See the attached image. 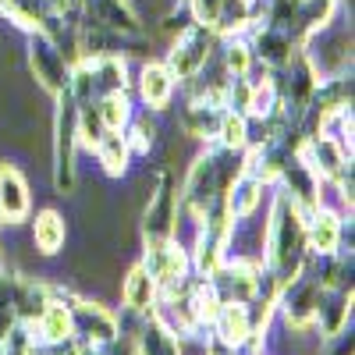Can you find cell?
I'll return each mask as SVG.
<instances>
[{"mask_svg":"<svg viewBox=\"0 0 355 355\" xmlns=\"http://www.w3.org/2000/svg\"><path fill=\"white\" fill-rule=\"evenodd\" d=\"M266 249H270V263L277 266V281H288V274H295L302 266V252H306V220L299 217V206L277 199L274 220L266 227Z\"/></svg>","mask_w":355,"mask_h":355,"instance_id":"1","label":"cell"},{"mask_svg":"<svg viewBox=\"0 0 355 355\" xmlns=\"http://www.w3.org/2000/svg\"><path fill=\"white\" fill-rule=\"evenodd\" d=\"M142 266L150 270V277L157 281V288H164L167 295H174V288H182L189 277V252L178 242H150Z\"/></svg>","mask_w":355,"mask_h":355,"instance_id":"2","label":"cell"},{"mask_svg":"<svg viewBox=\"0 0 355 355\" xmlns=\"http://www.w3.org/2000/svg\"><path fill=\"white\" fill-rule=\"evenodd\" d=\"M206 57H210V33H206L202 25H189L182 33V40H178L174 50H171V75H178V78L199 75Z\"/></svg>","mask_w":355,"mask_h":355,"instance_id":"3","label":"cell"},{"mask_svg":"<svg viewBox=\"0 0 355 355\" xmlns=\"http://www.w3.org/2000/svg\"><path fill=\"white\" fill-rule=\"evenodd\" d=\"M71 299V295H68ZM71 320H75V331L93 341V345H110L117 338V320L100 306V302H85V299H71Z\"/></svg>","mask_w":355,"mask_h":355,"instance_id":"4","label":"cell"},{"mask_svg":"<svg viewBox=\"0 0 355 355\" xmlns=\"http://www.w3.org/2000/svg\"><path fill=\"white\" fill-rule=\"evenodd\" d=\"M142 227H146V239L150 242H167L174 234V189H171V178H160V189L150 192Z\"/></svg>","mask_w":355,"mask_h":355,"instance_id":"5","label":"cell"},{"mask_svg":"<svg viewBox=\"0 0 355 355\" xmlns=\"http://www.w3.org/2000/svg\"><path fill=\"white\" fill-rule=\"evenodd\" d=\"M33 68H36V78L50 89V93H68L71 71L64 64V53L57 50L50 40H36L33 43Z\"/></svg>","mask_w":355,"mask_h":355,"instance_id":"6","label":"cell"},{"mask_svg":"<svg viewBox=\"0 0 355 355\" xmlns=\"http://www.w3.org/2000/svg\"><path fill=\"white\" fill-rule=\"evenodd\" d=\"M214 327H217V338L227 345V348H239L252 338V316L245 309V302H224L220 313L214 316Z\"/></svg>","mask_w":355,"mask_h":355,"instance_id":"7","label":"cell"},{"mask_svg":"<svg viewBox=\"0 0 355 355\" xmlns=\"http://www.w3.org/2000/svg\"><path fill=\"white\" fill-rule=\"evenodd\" d=\"M341 239V217L331 210H313L306 220V249H313L316 256H334Z\"/></svg>","mask_w":355,"mask_h":355,"instance_id":"8","label":"cell"},{"mask_svg":"<svg viewBox=\"0 0 355 355\" xmlns=\"http://www.w3.org/2000/svg\"><path fill=\"white\" fill-rule=\"evenodd\" d=\"M0 217L11 224L28 217V189L15 167H0Z\"/></svg>","mask_w":355,"mask_h":355,"instance_id":"9","label":"cell"},{"mask_svg":"<svg viewBox=\"0 0 355 355\" xmlns=\"http://www.w3.org/2000/svg\"><path fill=\"white\" fill-rule=\"evenodd\" d=\"M153 299H157V281L150 277V270H146L142 263L132 266L125 284H121V302L132 313H150L153 309Z\"/></svg>","mask_w":355,"mask_h":355,"instance_id":"10","label":"cell"},{"mask_svg":"<svg viewBox=\"0 0 355 355\" xmlns=\"http://www.w3.org/2000/svg\"><path fill=\"white\" fill-rule=\"evenodd\" d=\"M302 160L316 174H327V178H341V171H345V150L334 139H327V135H316L302 150Z\"/></svg>","mask_w":355,"mask_h":355,"instance_id":"11","label":"cell"},{"mask_svg":"<svg viewBox=\"0 0 355 355\" xmlns=\"http://www.w3.org/2000/svg\"><path fill=\"white\" fill-rule=\"evenodd\" d=\"M28 327H36V341H64L75 334V320H71V306L64 302H46V309L36 316V323H28Z\"/></svg>","mask_w":355,"mask_h":355,"instance_id":"12","label":"cell"},{"mask_svg":"<svg viewBox=\"0 0 355 355\" xmlns=\"http://www.w3.org/2000/svg\"><path fill=\"white\" fill-rule=\"evenodd\" d=\"M348 313H352V291H345V288L327 291V295L320 291V302H316V313L313 316L320 320L323 334H341Z\"/></svg>","mask_w":355,"mask_h":355,"instance_id":"13","label":"cell"},{"mask_svg":"<svg viewBox=\"0 0 355 355\" xmlns=\"http://www.w3.org/2000/svg\"><path fill=\"white\" fill-rule=\"evenodd\" d=\"M320 281H313V277H302V281H295L291 288H288V295H284V313H288V320L291 323H306V320H313V313H316V302H320Z\"/></svg>","mask_w":355,"mask_h":355,"instance_id":"14","label":"cell"},{"mask_svg":"<svg viewBox=\"0 0 355 355\" xmlns=\"http://www.w3.org/2000/svg\"><path fill=\"white\" fill-rule=\"evenodd\" d=\"M64 239H68V227H64V217L57 210H43L33 224V245L43 252V256H57L64 249Z\"/></svg>","mask_w":355,"mask_h":355,"instance_id":"15","label":"cell"},{"mask_svg":"<svg viewBox=\"0 0 355 355\" xmlns=\"http://www.w3.org/2000/svg\"><path fill=\"white\" fill-rule=\"evenodd\" d=\"M214 288H227V302H249L259 295V270L252 263H234L231 270H224V281Z\"/></svg>","mask_w":355,"mask_h":355,"instance_id":"16","label":"cell"},{"mask_svg":"<svg viewBox=\"0 0 355 355\" xmlns=\"http://www.w3.org/2000/svg\"><path fill=\"white\" fill-rule=\"evenodd\" d=\"M171 93H174V75H171V68H164V64H146V68H142V96H146V103L160 110V107H167Z\"/></svg>","mask_w":355,"mask_h":355,"instance_id":"17","label":"cell"},{"mask_svg":"<svg viewBox=\"0 0 355 355\" xmlns=\"http://www.w3.org/2000/svg\"><path fill=\"white\" fill-rule=\"evenodd\" d=\"M89 8H93V25L100 28H114V33H135V18L132 11L121 4V0H89Z\"/></svg>","mask_w":355,"mask_h":355,"instance_id":"18","label":"cell"},{"mask_svg":"<svg viewBox=\"0 0 355 355\" xmlns=\"http://www.w3.org/2000/svg\"><path fill=\"white\" fill-rule=\"evenodd\" d=\"M185 302H189V313H192V320L199 323V327H202V323H214V316H217L220 306H224V299H220V291L214 288V281L196 284Z\"/></svg>","mask_w":355,"mask_h":355,"instance_id":"19","label":"cell"},{"mask_svg":"<svg viewBox=\"0 0 355 355\" xmlns=\"http://www.w3.org/2000/svg\"><path fill=\"white\" fill-rule=\"evenodd\" d=\"M256 46H259V57L270 61V64H288L291 61V36L284 33V28H277V25L263 28Z\"/></svg>","mask_w":355,"mask_h":355,"instance_id":"20","label":"cell"},{"mask_svg":"<svg viewBox=\"0 0 355 355\" xmlns=\"http://www.w3.org/2000/svg\"><path fill=\"white\" fill-rule=\"evenodd\" d=\"M96 150H100V160H103V171L107 174H125L128 167V142L117 135V132H107L100 142H96Z\"/></svg>","mask_w":355,"mask_h":355,"instance_id":"21","label":"cell"},{"mask_svg":"<svg viewBox=\"0 0 355 355\" xmlns=\"http://www.w3.org/2000/svg\"><path fill=\"white\" fill-rule=\"evenodd\" d=\"M259 202V178H234L231 182V202L227 210L234 217H249Z\"/></svg>","mask_w":355,"mask_h":355,"instance_id":"22","label":"cell"},{"mask_svg":"<svg viewBox=\"0 0 355 355\" xmlns=\"http://www.w3.org/2000/svg\"><path fill=\"white\" fill-rule=\"evenodd\" d=\"M96 114H100V121H103L107 132H121L128 125V100H125V93H103Z\"/></svg>","mask_w":355,"mask_h":355,"instance_id":"23","label":"cell"},{"mask_svg":"<svg viewBox=\"0 0 355 355\" xmlns=\"http://www.w3.org/2000/svg\"><path fill=\"white\" fill-rule=\"evenodd\" d=\"M135 355H178V338L171 331H164L160 323L157 327H146L139 334V352Z\"/></svg>","mask_w":355,"mask_h":355,"instance_id":"24","label":"cell"},{"mask_svg":"<svg viewBox=\"0 0 355 355\" xmlns=\"http://www.w3.org/2000/svg\"><path fill=\"white\" fill-rule=\"evenodd\" d=\"M93 85H100L103 93H125V64L107 57V61L93 64Z\"/></svg>","mask_w":355,"mask_h":355,"instance_id":"25","label":"cell"},{"mask_svg":"<svg viewBox=\"0 0 355 355\" xmlns=\"http://www.w3.org/2000/svg\"><path fill=\"white\" fill-rule=\"evenodd\" d=\"M217 132H220V142L227 146V150H239V146H245L249 125H245V117H242V114H220Z\"/></svg>","mask_w":355,"mask_h":355,"instance_id":"26","label":"cell"},{"mask_svg":"<svg viewBox=\"0 0 355 355\" xmlns=\"http://www.w3.org/2000/svg\"><path fill=\"white\" fill-rule=\"evenodd\" d=\"M331 15H334V0H302V8H299V21H306L309 28L327 25Z\"/></svg>","mask_w":355,"mask_h":355,"instance_id":"27","label":"cell"},{"mask_svg":"<svg viewBox=\"0 0 355 355\" xmlns=\"http://www.w3.org/2000/svg\"><path fill=\"white\" fill-rule=\"evenodd\" d=\"M224 8H227V0H192V15H196L202 25H214V21H220Z\"/></svg>","mask_w":355,"mask_h":355,"instance_id":"28","label":"cell"},{"mask_svg":"<svg viewBox=\"0 0 355 355\" xmlns=\"http://www.w3.org/2000/svg\"><path fill=\"white\" fill-rule=\"evenodd\" d=\"M227 68L239 75V78L249 71V46H245V43H231V46H227Z\"/></svg>","mask_w":355,"mask_h":355,"instance_id":"29","label":"cell"},{"mask_svg":"<svg viewBox=\"0 0 355 355\" xmlns=\"http://www.w3.org/2000/svg\"><path fill=\"white\" fill-rule=\"evenodd\" d=\"M0 355H8V352H4V348H0Z\"/></svg>","mask_w":355,"mask_h":355,"instance_id":"30","label":"cell"}]
</instances>
